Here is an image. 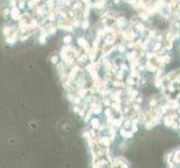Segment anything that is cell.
I'll use <instances>...</instances> for the list:
<instances>
[{
    "instance_id": "6da1fadb",
    "label": "cell",
    "mask_w": 180,
    "mask_h": 168,
    "mask_svg": "<svg viewBox=\"0 0 180 168\" xmlns=\"http://www.w3.org/2000/svg\"><path fill=\"white\" fill-rule=\"evenodd\" d=\"M172 159L177 167H180V147L172 150Z\"/></svg>"
},
{
    "instance_id": "7a4b0ae2",
    "label": "cell",
    "mask_w": 180,
    "mask_h": 168,
    "mask_svg": "<svg viewBox=\"0 0 180 168\" xmlns=\"http://www.w3.org/2000/svg\"><path fill=\"white\" fill-rule=\"evenodd\" d=\"M177 112H178V115H179V117H180V106H179V109L177 110Z\"/></svg>"
}]
</instances>
